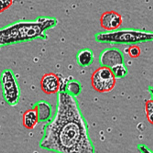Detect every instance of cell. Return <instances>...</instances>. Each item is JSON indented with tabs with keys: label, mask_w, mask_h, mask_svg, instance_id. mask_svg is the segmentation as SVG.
I'll return each instance as SVG.
<instances>
[{
	"label": "cell",
	"mask_w": 153,
	"mask_h": 153,
	"mask_svg": "<svg viewBox=\"0 0 153 153\" xmlns=\"http://www.w3.org/2000/svg\"><path fill=\"white\" fill-rule=\"evenodd\" d=\"M39 146L57 153H95L76 97L64 91L58 93L56 111L44 126Z\"/></svg>",
	"instance_id": "cell-1"
},
{
	"label": "cell",
	"mask_w": 153,
	"mask_h": 153,
	"mask_svg": "<svg viewBox=\"0 0 153 153\" xmlns=\"http://www.w3.org/2000/svg\"><path fill=\"white\" fill-rule=\"evenodd\" d=\"M55 17L40 16L32 20H21L0 28V48L36 39L46 40L48 30L57 26Z\"/></svg>",
	"instance_id": "cell-2"
},
{
	"label": "cell",
	"mask_w": 153,
	"mask_h": 153,
	"mask_svg": "<svg viewBox=\"0 0 153 153\" xmlns=\"http://www.w3.org/2000/svg\"><path fill=\"white\" fill-rule=\"evenodd\" d=\"M97 42L121 45H135L153 41V31L134 28L118 29L95 34Z\"/></svg>",
	"instance_id": "cell-3"
},
{
	"label": "cell",
	"mask_w": 153,
	"mask_h": 153,
	"mask_svg": "<svg viewBox=\"0 0 153 153\" xmlns=\"http://www.w3.org/2000/svg\"><path fill=\"white\" fill-rule=\"evenodd\" d=\"M2 95L5 102L11 107L16 106L19 101L21 90L18 80L10 69H5L0 77Z\"/></svg>",
	"instance_id": "cell-4"
},
{
	"label": "cell",
	"mask_w": 153,
	"mask_h": 153,
	"mask_svg": "<svg viewBox=\"0 0 153 153\" xmlns=\"http://www.w3.org/2000/svg\"><path fill=\"white\" fill-rule=\"evenodd\" d=\"M91 85L96 91L101 93L109 92L116 85V78L111 69L100 66L92 74Z\"/></svg>",
	"instance_id": "cell-5"
},
{
	"label": "cell",
	"mask_w": 153,
	"mask_h": 153,
	"mask_svg": "<svg viewBox=\"0 0 153 153\" xmlns=\"http://www.w3.org/2000/svg\"><path fill=\"white\" fill-rule=\"evenodd\" d=\"M99 62L102 66L111 69L117 65L124 63V56L117 48H106L101 53Z\"/></svg>",
	"instance_id": "cell-6"
},
{
	"label": "cell",
	"mask_w": 153,
	"mask_h": 153,
	"mask_svg": "<svg viewBox=\"0 0 153 153\" xmlns=\"http://www.w3.org/2000/svg\"><path fill=\"white\" fill-rule=\"evenodd\" d=\"M123 22V18L121 14L114 10L104 12L100 18L101 27L106 31L118 29Z\"/></svg>",
	"instance_id": "cell-7"
},
{
	"label": "cell",
	"mask_w": 153,
	"mask_h": 153,
	"mask_svg": "<svg viewBox=\"0 0 153 153\" xmlns=\"http://www.w3.org/2000/svg\"><path fill=\"white\" fill-rule=\"evenodd\" d=\"M40 84L41 90L46 94H55L61 91L62 81L59 76L53 73L44 74Z\"/></svg>",
	"instance_id": "cell-8"
},
{
	"label": "cell",
	"mask_w": 153,
	"mask_h": 153,
	"mask_svg": "<svg viewBox=\"0 0 153 153\" xmlns=\"http://www.w3.org/2000/svg\"><path fill=\"white\" fill-rule=\"evenodd\" d=\"M39 122L37 111L35 106L24 112L22 115V124L27 129H33Z\"/></svg>",
	"instance_id": "cell-9"
},
{
	"label": "cell",
	"mask_w": 153,
	"mask_h": 153,
	"mask_svg": "<svg viewBox=\"0 0 153 153\" xmlns=\"http://www.w3.org/2000/svg\"><path fill=\"white\" fill-rule=\"evenodd\" d=\"M34 106L37 111L39 122H47L51 119L52 108L49 102L44 100L39 101Z\"/></svg>",
	"instance_id": "cell-10"
},
{
	"label": "cell",
	"mask_w": 153,
	"mask_h": 153,
	"mask_svg": "<svg viewBox=\"0 0 153 153\" xmlns=\"http://www.w3.org/2000/svg\"><path fill=\"white\" fill-rule=\"evenodd\" d=\"M76 61L80 66L82 67L90 66L94 59L93 53L91 49L84 48L80 50L76 56Z\"/></svg>",
	"instance_id": "cell-11"
},
{
	"label": "cell",
	"mask_w": 153,
	"mask_h": 153,
	"mask_svg": "<svg viewBox=\"0 0 153 153\" xmlns=\"http://www.w3.org/2000/svg\"><path fill=\"white\" fill-rule=\"evenodd\" d=\"M64 88V91L75 97L78 96L82 91L81 83L79 81L75 79L67 81Z\"/></svg>",
	"instance_id": "cell-12"
},
{
	"label": "cell",
	"mask_w": 153,
	"mask_h": 153,
	"mask_svg": "<svg viewBox=\"0 0 153 153\" xmlns=\"http://www.w3.org/2000/svg\"><path fill=\"white\" fill-rule=\"evenodd\" d=\"M112 73L116 79L123 78L127 75L128 71L124 63L117 65L111 68Z\"/></svg>",
	"instance_id": "cell-13"
},
{
	"label": "cell",
	"mask_w": 153,
	"mask_h": 153,
	"mask_svg": "<svg viewBox=\"0 0 153 153\" xmlns=\"http://www.w3.org/2000/svg\"><path fill=\"white\" fill-rule=\"evenodd\" d=\"M145 112L148 122L153 125V99L148 100L146 102Z\"/></svg>",
	"instance_id": "cell-14"
},
{
	"label": "cell",
	"mask_w": 153,
	"mask_h": 153,
	"mask_svg": "<svg viewBox=\"0 0 153 153\" xmlns=\"http://www.w3.org/2000/svg\"><path fill=\"white\" fill-rule=\"evenodd\" d=\"M126 53L131 58H136L141 55V49L138 46L133 45L127 49Z\"/></svg>",
	"instance_id": "cell-15"
},
{
	"label": "cell",
	"mask_w": 153,
	"mask_h": 153,
	"mask_svg": "<svg viewBox=\"0 0 153 153\" xmlns=\"http://www.w3.org/2000/svg\"><path fill=\"white\" fill-rule=\"evenodd\" d=\"M13 2V0H0V13L9 9Z\"/></svg>",
	"instance_id": "cell-16"
},
{
	"label": "cell",
	"mask_w": 153,
	"mask_h": 153,
	"mask_svg": "<svg viewBox=\"0 0 153 153\" xmlns=\"http://www.w3.org/2000/svg\"><path fill=\"white\" fill-rule=\"evenodd\" d=\"M137 148L139 152L141 153H153V151L143 144H140L138 145Z\"/></svg>",
	"instance_id": "cell-17"
},
{
	"label": "cell",
	"mask_w": 153,
	"mask_h": 153,
	"mask_svg": "<svg viewBox=\"0 0 153 153\" xmlns=\"http://www.w3.org/2000/svg\"><path fill=\"white\" fill-rule=\"evenodd\" d=\"M149 91L152 96V99H153V87H149Z\"/></svg>",
	"instance_id": "cell-18"
}]
</instances>
